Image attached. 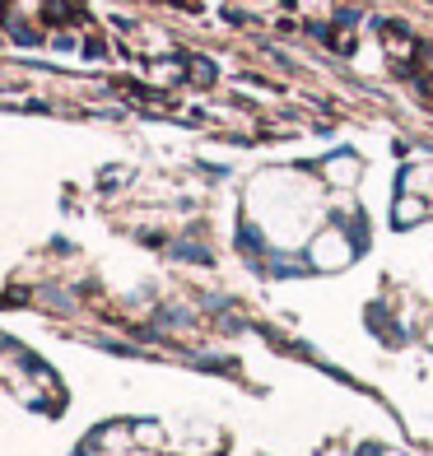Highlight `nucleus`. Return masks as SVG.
<instances>
[{"mask_svg":"<svg viewBox=\"0 0 433 456\" xmlns=\"http://www.w3.org/2000/svg\"><path fill=\"white\" fill-rule=\"evenodd\" d=\"M378 43H382V56L396 61V66H410V61H420V37L410 33L405 24H378Z\"/></svg>","mask_w":433,"mask_h":456,"instance_id":"obj_2","label":"nucleus"},{"mask_svg":"<svg viewBox=\"0 0 433 456\" xmlns=\"http://www.w3.org/2000/svg\"><path fill=\"white\" fill-rule=\"evenodd\" d=\"M349 256V238L340 233V228H326L322 238H313V247H307V261L317 265V271H336V265H345Z\"/></svg>","mask_w":433,"mask_h":456,"instance_id":"obj_1","label":"nucleus"},{"mask_svg":"<svg viewBox=\"0 0 433 456\" xmlns=\"http://www.w3.org/2000/svg\"><path fill=\"white\" fill-rule=\"evenodd\" d=\"M424 215H429V200L415 196V191H401L396 205H391V224H396V228H415Z\"/></svg>","mask_w":433,"mask_h":456,"instance_id":"obj_4","label":"nucleus"},{"mask_svg":"<svg viewBox=\"0 0 433 456\" xmlns=\"http://www.w3.org/2000/svg\"><path fill=\"white\" fill-rule=\"evenodd\" d=\"M317 168H322V177L331 182V186H355L359 173H364V163H359L355 150H336V154H326Z\"/></svg>","mask_w":433,"mask_h":456,"instance_id":"obj_3","label":"nucleus"}]
</instances>
